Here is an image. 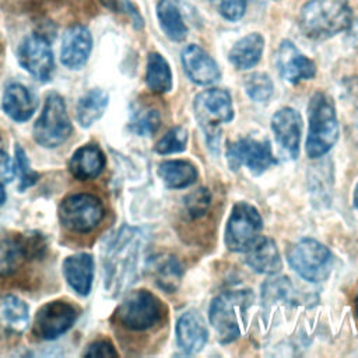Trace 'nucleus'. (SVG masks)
I'll return each mask as SVG.
<instances>
[{"mask_svg": "<svg viewBox=\"0 0 358 358\" xmlns=\"http://www.w3.org/2000/svg\"><path fill=\"white\" fill-rule=\"evenodd\" d=\"M186 143H187L186 129L182 126H176L164 134V137L157 143L155 151L162 155L182 152L186 148Z\"/></svg>", "mask_w": 358, "mask_h": 358, "instance_id": "nucleus-33", "label": "nucleus"}, {"mask_svg": "<svg viewBox=\"0 0 358 358\" xmlns=\"http://www.w3.org/2000/svg\"><path fill=\"white\" fill-rule=\"evenodd\" d=\"M243 85L248 96L257 103L268 102L274 94V84L267 73L256 71L246 76Z\"/></svg>", "mask_w": 358, "mask_h": 358, "instance_id": "nucleus-31", "label": "nucleus"}, {"mask_svg": "<svg viewBox=\"0 0 358 358\" xmlns=\"http://www.w3.org/2000/svg\"><path fill=\"white\" fill-rule=\"evenodd\" d=\"M180 59L186 76L197 85L214 84L221 77V71L215 60L199 45H187L182 50Z\"/></svg>", "mask_w": 358, "mask_h": 358, "instance_id": "nucleus-17", "label": "nucleus"}, {"mask_svg": "<svg viewBox=\"0 0 358 358\" xmlns=\"http://www.w3.org/2000/svg\"><path fill=\"white\" fill-rule=\"evenodd\" d=\"M14 171L20 178V189H25L36 182L38 175L29 168L27 155H25L24 150H21L20 147H15V168H14Z\"/></svg>", "mask_w": 358, "mask_h": 358, "instance_id": "nucleus-37", "label": "nucleus"}, {"mask_svg": "<svg viewBox=\"0 0 358 358\" xmlns=\"http://www.w3.org/2000/svg\"><path fill=\"white\" fill-rule=\"evenodd\" d=\"M108 94L99 88L87 91L77 102V120L81 126L88 127L98 120L108 106Z\"/></svg>", "mask_w": 358, "mask_h": 358, "instance_id": "nucleus-29", "label": "nucleus"}, {"mask_svg": "<svg viewBox=\"0 0 358 358\" xmlns=\"http://www.w3.org/2000/svg\"><path fill=\"white\" fill-rule=\"evenodd\" d=\"M157 18L164 34L175 42H180L187 35V25L180 13L179 0H159L157 4Z\"/></svg>", "mask_w": 358, "mask_h": 358, "instance_id": "nucleus-26", "label": "nucleus"}, {"mask_svg": "<svg viewBox=\"0 0 358 358\" xmlns=\"http://www.w3.org/2000/svg\"><path fill=\"white\" fill-rule=\"evenodd\" d=\"M144 235L140 229L122 227L103 245V277L109 292L117 295L137 277Z\"/></svg>", "mask_w": 358, "mask_h": 358, "instance_id": "nucleus-1", "label": "nucleus"}, {"mask_svg": "<svg viewBox=\"0 0 358 358\" xmlns=\"http://www.w3.org/2000/svg\"><path fill=\"white\" fill-rule=\"evenodd\" d=\"M291 296H292V287L288 278L285 277L273 278L262 287V299L266 303L285 302V301H289Z\"/></svg>", "mask_w": 358, "mask_h": 358, "instance_id": "nucleus-34", "label": "nucleus"}, {"mask_svg": "<svg viewBox=\"0 0 358 358\" xmlns=\"http://www.w3.org/2000/svg\"><path fill=\"white\" fill-rule=\"evenodd\" d=\"M246 0H218V11L228 21H238L246 11Z\"/></svg>", "mask_w": 358, "mask_h": 358, "instance_id": "nucleus-38", "label": "nucleus"}, {"mask_svg": "<svg viewBox=\"0 0 358 358\" xmlns=\"http://www.w3.org/2000/svg\"><path fill=\"white\" fill-rule=\"evenodd\" d=\"M210 201H211L210 192L204 187H200L192 192L190 194H187L185 199V211L187 217L192 220L203 217L208 210Z\"/></svg>", "mask_w": 358, "mask_h": 358, "instance_id": "nucleus-35", "label": "nucleus"}, {"mask_svg": "<svg viewBox=\"0 0 358 358\" xmlns=\"http://www.w3.org/2000/svg\"><path fill=\"white\" fill-rule=\"evenodd\" d=\"M271 130L277 145L291 159L299 154V141L302 133V117L292 108H281L271 117Z\"/></svg>", "mask_w": 358, "mask_h": 358, "instance_id": "nucleus-15", "label": "nucleus"}, {"mask_svg": "<svg viewBox=\"0 0 358 358\" xmlns=\"http://www.w3.org/2000/svg\"><path fill=\"white\" fill-rule=\"evenodd\" d=\"M287 260L291 268L309 282L324 281L333 267L331 252L312 238H305L294 243L287 253Z\"/></svg>", "mask_w": 358, "mask_h": 358, "instance_id": "nucleus-6", "label": "nucleus"}, {"mask_svg": "<svg viewBox=\"0 0 358 358\" xmlns=\"http://www.w3.org/2000/svg\"><path fill=\"white\" fill-rule=\"evenodd\" d=\"M158 175L169 189H185L197 180L196 166L183 159L165 161L158 168Z\"/></svg>", "mask_w": 358, "mask_h": 358, "instance_id": "nucleus-27", "label": "nucleus"}, {"mask_svg": "<svg viewBox=\"0 0 358 358\" xmlns=\"http://www.w3.org/2000/svg\"><path fill=\"white\" fill-rule=\"evenodd\" d=\"M227 161L232 171L245 165L253 175H260L277 164L268 141L243 137L227 147Z\"/></svg>", "mask_w": 358, "mask_h": 358, "instance_id": "nucleus-11", "label": "nucleus"}, {"mask_svg": "<svg viewBox=\"0 0 358 358\" xmlns=\"http://www.w3.org/2000/svg\"><path fill=\"white\" fill-rule=\"evenodd\" d=\"M263 220L256 207L239 201L232 207L227 228L225 245L232 252H246L260 238Z\"/></svg>", "mask_w": 358, "mask_h": 358, "instance_id": "nucleus-8", "label": "nucleus"}, {"mask_svg": "<svg viewBox=\"0 0 358 358\" xmlns=\"http://www.w3.org/2000/svg\"><path fill=\"white\" fill-rule=\"evenodd\" d=\"M76 309L63 301H53L43 305L34 322V333L43 340H53L64 334L76 322Z\"/></svg>", "mask_w": 358, "mask_h": 358, "instance_id": "nucleus-13", "label": "nucleus"}, {"mask_svg": "<svg viewBox=\"0 0 358 358\" xmlns=\"http://www.w3.org/2000/svg\"><path fill=\"white\" fill-rule=\"evenodd\" d=\"M194 117L206 133L210 147L220 140V127L229 123L234 117L232 99L228 91L221 88H210L197 94L193 99Z\"/></svg>", "mask_w": 358, "mask_h": 358, "instance_id": "nucleus-5", "label": "nucleus"}, {"mask_svg": "<svg viewBox=\"0 0 358 358\" xmlns=\"http://www.w3.org/2000/svg\"><path fill=\"white\" fill-rule=\"evenodd\" d=\"M355 310H357V313H358V294H357V296H355Z\"/></svg>", "mask_w": 358, "mask_h": 358, "instance_id": "nucleus-44", "label": "nucleus"}, {"mask_svg": "<svg viewBox=\"0 0 358 358\" xmlns=\"http://www.w3.org/2000/svg\"><path fill=\"white\" fill-rule=\"evenodd\" d=\"M352 24L348 0H309L298 15L302 34L310 39H327L345 31Z\"/></svg>", "mask_w": 358, "mask_h": 358, "instance_id": "nucleus-2", "label": "nucleus"}, {"mask_svg": "<svg viewBox=\"0 0 358 358\" xmlns=\"http://www.w3.org/2000/svg\"><path fill=\"white\" fill-rule=\"evenodd\" d=\"M145 83H147V87L155 94H165L172 90L171 67L166 59L157 52H152L148 55Z\"/></svg>", "mask_w": 358, "mask_h": 358, "instance_id": "nucleus-28", "label": "nucleus"}, {"mask_svg": "<svg viewBox=\"0 0 358 358\" xmlns=\"http://www.w3.org/2000/svg\"><path fill=\"white\" fill-rule=\"evenodd\" d=\"M59 217L63 225L69 229L76 232H90L102 220L103 207L101 200L92 194H71L62 201Z\"/></svg>", "mask_w": 358, "mask_h": 358, "instance_id": "nucleus-10", "label": "nucleus"}, {"mask_svg": "<svg viewBox=\"0 0 358 358\" xmlns=\"http://www.w3.org/2000/svg\"><path fill=\"white\" fill-rule=\"evenodd\" d=\"M253 299V292L248 288L224 291L213 299L208 319L220 343L228 344L242 336Z\"/></svg>", "mask_w": 358, "mask_h": 358, "instance_id": "nucleus-3", "label": "nucleus"}, {"mask_svg": "<svg viewBox=\"0 0 358 358\" xmlns=\"http://www.w3.org/2000/svg\"><path fill=\"white\" fill-rule=\"evenodd\" d=\"M18 62L34 78L49 81L55 71V57L48 38L42 34L27 36L18 48Z\"/></svg>", "mask_w": 358, "mask_h": 358, "instance_id": "nucleus-12", "label": "nucleus"}, {"mask_svg": "<svg viewBox=\"0 0 358 358\" xmlns=\"http://www.w3.org/2000/svg\"><path fill=\"white\" fill-rule=\"evenodd\" d=\"M1 105L8 117L15 122H25L32 116L36 101L28 87L20 83H11L4 90Z\"/></svg>", "mask_w": 358, "mask_h": 358, "instance_id": "nucleus-20", "label": "nucleus"}, {"mask_svg": "<svg viewBox=\"0 0 358 358\" xmlns=\"http://www.w3.org/2000/svg\"><path fill=\"white\" fill-rule=\"evenodd\" d=\"M71 133V123L64 101L57 94H49L43 109L34 124V137L43 147H57L67 140Z\"/></svg>", "mask_w": 358, "mask_h": 358, "instance_id": "nucleus-7", "label": "nucleus"}, {"mask_svg": "<svg viewBox=\"0 0 358 358\" xmlns=\"http://www.w3.org/2000/svg\"><path fill=\"white\" fill-rule=\"evenodd\" d=\"M85 357H116L117 352L115 351L113 345L108 341H95L88 345L87 351L84 352Z\"/></svg>", "mask_w": 358, "mask_h": 358, "instance_id": "nucleus-39", "label": "nucleus"}, {"mask_svg": "<svg viewBox=\"0 0 358 358\" xmlns=\"http://www.w3.org/2000/svg\"><path fill=\"white\" fill-rule=\"evenodd\" d=\"M14 173H15V171H14L10 157L3 150H0V183L10 182L13 179Z\"/></svg>", "mask_w": 358, "mask_h": 358, "instance_id": "nucleus-40", "label": "nucleus"}, {"mask_svg": "<svg viewBox=\"0 0 358 358\" xmlns=\"http://www.w3.org/2000/svg\"><path fill=\"white\" fill-rule=\"evenodd\" d=\"M352 201H354V207H355V210L358 211V183L355 185V189H354V194H352Z\"/></svg>", "mask_w": 358, "mask_h": 358, "instance_id": "nucleus-42", "label": "nucleus"}, {"mask_svg": "<svg viewBox=\"0 0 358 358\" xmlns=\"http://www.w3.org/2000/svg\"><path fill=\"white\" fill-rule=\"evenodd\" d=\"M117 320L127 329L143 331L155 326L162 317L159 299L145 291L137 289L129 294L116 310Z\"/></svg>", "mask_w": 358, "mask_h": 358, "instance_id": "nucleus-9", "label": "nucleus"}, {"mask_svg": "<svg viewBox=\"0 0 358 358\" xmlns=\"http://www.w3.org/2000/svg\"><path fill=\"white\" fill-rule=\"evenodd\" d=\"M148 271L155 284L165 292H173L183 275V270L178 259L172 255H158L150 259Z\"/></svg>", "mask_w": 358, "mask_h": 358, "instance_id": "nucleus-23", "label": "nucleus"}, {"mask_svg": "<svg viewBox=\"0 0 358 358\" xmlns=\"http://www.w3.org/2000/svg\"><path fill=\"white\" fill-rule=\"evenodd\" d=\"M350 28H351V32L348 34V36L351 38V43L355 42L357 46H358V25H354V22H352V24L350 25Z\"/></svg>", "mask_w": 358, "mask_h": 358, "instance_id": "nucleus-41", "label": "nucleus"}, {"mask_svg": "<svg viewBox=\"0 0 358 358\" xmlns=\"http://www.w3.org/2000/svg\"><path fill=\"white\" fill-rule=\"evenodd\" d=\"M161 124V116L157 109L143 108L133 113L130 127L138 136H151L154 134Z\"/></svg>", "mask_w": 358, "mask_h": 358, "instance_id": "nucleus-32", "label": "nucleus"}, {"mask_svg": "<svg viewBox=\"0 0 358 358\" xmlns=\"http://www.w3.org/2000/svg\"><path fill=\"white\" fill-rule=\"evenodd\" d=\"M275 66L280 76L291 84L310 80L316 74L315 63L288 39L282 41L277 49Z\"/></svg>", "mask_w": 358, "mask_h": 358, "instance_id": "nucleus-14", "label": "nucleus"}, {"mask_svg": "<svg viewBox=\"0 0 358 358\" xmlns=\"http://www.w3.org/2000/svg\"><path fill=\"white\" fill-rule=\"evenodd\" d=\"M28 257L24 241L3 238L0 239V277L14 273Z\"/></svg>", "mask_w": 358, "mask_h": 358, "instance_id": "nucleus-30", "label": "nucleus"}, {"mask_svg": "<svg viewBox=\"0 0 358 358\" xmlns=\"http://www.w3.org/2000/svg\"><path fill=\"white\" fill-rule=\"evenodd\" d=\"M63 273L69 285L80 295L91 291L94 278V262L87 253H78L67 257L63 263Z\"/></svg>", "mask_w": 358, "mask_h": 358, "instance_id": "nucleus-22", "label": "nucleus"}, {"mask_svg": "<svg viewBox=\"0 0 358 358\" xmlns=\"http://www.w3.org/2000/svg\"><path fill=\"white\" fill-rule=\"evenodd\" d=\"M264 50V38L259 32L241 38L229 50L228 59L238 70H248L256 66Z\"/></svg>", "mask_w": 358, "mask_h": 358, "instance_id": "nucleus-24", "label": "nucleus"}, {"mask_svg": "<svg viewBox=\"0 0 358 358\" xmlns=\"http://www.w3.org/2000/svg\"><path fill=\"white\" fill-rule=\"evenodd\" d=\"M306 154L309 158L326 155L338 138V122L331 98L324 92H315L308 105Z\"/></svg>", "mask_w": 358, "mask_h": 358, "instance_id": "nucleus-4", "label": "nucleus"}, {"mask_svg": "<svg viewBox=\"0 0 358 358\" xmlns=\"http://www.w3.org/2000/svg\"><path fill=\"white\" fill-rule=\"evenodd\" d=\"M29 322V310L15 295H0V337L21 334Z\"/></svg>", "mask_w": 358, "mask_h": 358, "instance_id": "nucleus-19", "label": "nucleus"}, {"mask_svg": "<svg viewBox=\"0 0 358 358\" xmlns=\"http://www.w3.org/2000/svg\"><path fill=\"white\" fill-rule=\"evenodd\" d=\"M92 50V35L90 29L81 24L71 25L62 38L60 62L71 70L81 69Z\"/></svg>", "mask_w": 358, "mask_h": 358, "instance_id": "nucleus-16", "label": "nucleus"}, {"mask_svg": "<svg viewBox=\"0 0 358 358\" xmlns=\"http://www.w3.org/2000/svg\"><path fill=\"white\" fill-rule=\"evenodd\" d=\"M248 266L260 274H275L281 270L282 262L275 242L271 238L260 236L246 250Z\"/></svg>", "mask_w": 358, "mask_h": 358, "instance_id": "nucleus-21", "label": "nucleus"}, {"mask_svg": "<svg viewBox=\"0 0 358 358\" xmlns=\"http://www.w3.org/2000/svg\"><path fill=\"white\" fill-rule=\"evenodd\" d=\"M4 199H6V193H4V190H3V186H1V183H0V204H3Z\"/></svg>", "mask_w": 358, "mask_h": 358, "instance_id": "nucleus-43", "label": "nucleus"}, {"mask_svg": "<svg viewBox=\"0 0 358 358\" xmlns=\"http://www.w3.org/2000/svg\"><path fill=\"white\" fill-rule=\"evenodd\" d=\"M101 3L113 13L127 15L136 28H141L144 21L138 8L130 0H101Z\"/></svg>", "mask_w": 358, "mask_h": 358, "instance_id": "nucleus-36", "label": "nucleus"}, {"mask_svg": "<svg viewBox=\"0 0 358 358\" xmlns=\"http://www.w3.org/2000/svg\"><path fill=\"white\" fill-rule=\"evenodd\" d=\"M208 340L203 316L196 309L183 312L176 322V341L185 354H197Z\"/></svg>", "mask_w": 358, "mask_h": 358, "instance_id": "nucleus-18", "label": "nucleus"}, {"mask_svg": "<svg viewBox=\"0 0 358 358\" xmlns=\"http://www.w3.org/2000/svg\"><path fill=\"white\" fill-rule=\"evenodd\" d=\"M105 165V158L99 147L87 144L78 148L70 159V171L80 180L96 178Z\"/></svg>", "mask_w": 358, "mask_h": 358, "instance_id": "nucleus-25", "label": "nucleus"}]
</instances>
